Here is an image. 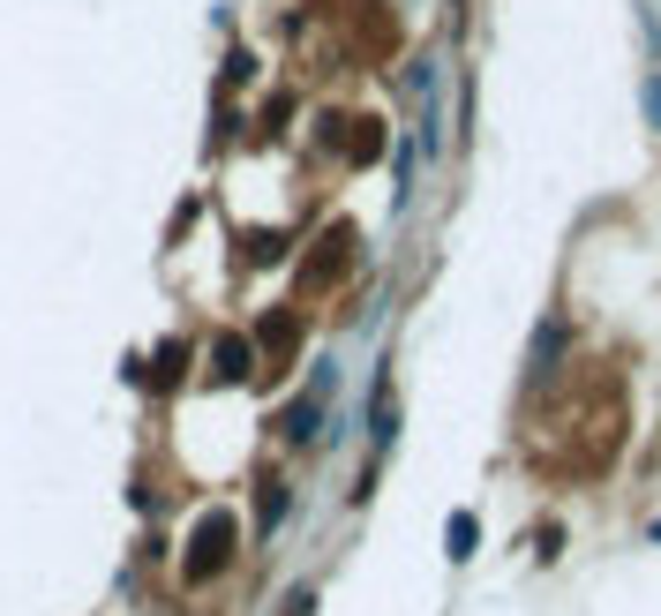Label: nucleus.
Returning a JSON list of instances; mask_svg holds the SVG:
<instances>
[{
	"mask_svg": "<svg viewBox=\"0 0 661 616\" xmlns=\"http://www.w3.org/2000/svg\"><path fill=\"white\" fill-rule=\"evenodd\" d=\"M218 556H234V519H210L204 541H196V572H210Z\"/></svg>",
	"mask_w": 661,
	"mask_h": 616,
	"instance_id": "f257e3e1",
	"label": "nucleus"
},
{
	"mask_svg": "<svg viewBox=\"0 0 661 616\" xmlns=\"http://www.w3.org/2000/svg\"><path fill=\"white\" fill-rule=\"evenodd\" d=\"M647 121H654V128H661V76H654V83H647Z\"/></svg>",
	"mask_w": 661,
	"mask_h": 616,
	"instance_id": "7ed1b4c3",
	"label": "nucleus"
},
{
	"mask_svg": "<svg viewBox=\"0 0 661 616\" xmlns=\"http://www.w3.org/2000/svg\"><path fill=\"white\" fill-rule=\"evenodd\" d=\"M218 376H248V346H241V338L218 346Z\"/></svg>",
	"mask_w": 661,
	"mask_h": 616,
	"instance_id": "f03ea898",
	"label": "nucleus"
}]
</instances>
